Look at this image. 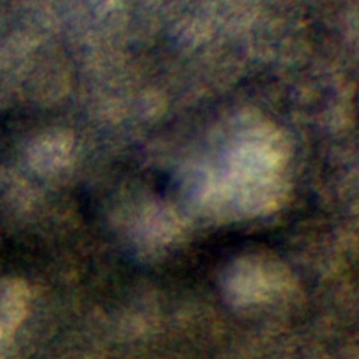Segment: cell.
Wrapping results in <instances>:
<instances>
[{
  "label": "cell",
  "instance_id": "cell-1",
  "mask_svg": "<svg viewBox=\"0 0 359 359\" xmlns=\"http://www.w3.org/2000/svg\"><path fill=\"white\" fill-rule=\"evenodd\" d=\"M25 290L10 282L0 290V352L11 338L25 313Z\"/></svg>",
  "mask_w": 359,
  "mask_h": 359
}]
</instances>
